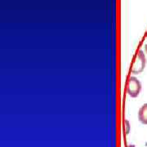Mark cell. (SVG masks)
Segmentation results:
<instances>
[{
  "label": "cell",
  "instance_id": "obj_1",
  "mask_svg": "<svg viewBox=\"0 0 147 147\" xmlns=\"http://www.w3.org/2000/svg\"><path fill=\"white\" fill-rule=\"evenodd\" d=\"M146 65V55L142 50L137 53L135 61L131 68V73L133 74H139L144 71Z\"/></svg>",
  "mask_w": 147,
  "mask_h": 147
},
{
  "label": "cell",
  "instance_id": "obj_3",
  "mask_svg": "<svg viewBox=\"0 0 147 147\" xmlns=\"http://www.w3.org/2000/svg\"><path fill=\"white\" fill-rule=\"evenodd\" d=\"M138 119L142 124L147 125V103L142 105L138 111Z\"/></svg>",
  "mask_w": 147,
  "mask_h": 147
},
{
  "label": "cell",
  "instance_id": "obj_2",
  "mask_svg": "<svg viewBox=\"0 0 147 147\" xmlns=\"http://www.w3.org/2000/svg\"><path fill=\"white\" fill-rule=\"evenodd\" d=\"M141 91H142L141 81L134 76L129 77V79L127 80V95L131 96V98H136L140 95Z\"/></svg>",
  "mask_w": 147,
  "mask_h": 147
},
{
  "label": "cell",
  "instance_id": "obj_5",
  "mask_svg": "<svg viewBox=\"0 0 147 147\" xmlns=\"http://www.w3.org/2000/svg\"><path fill=\"white\" fill-rule=\"evenodd\" d=\"M145 51H146V57H147V43L145 45Z\"/></svg>",
  "mask_w": 147,
  "mask_h": 147
},
{
  "label": "cell",
  "instance_id": "obj_6",
  "mask_svg": "<svg viewBox=\"0 0 147 147\" xmlns=\"http://www.w3.org/2000/svg\"><path fill=\"white\" fill-rule=\"evenodd\" d=\"M127 147H136V146H135V145H131V144H130V145L127 146Z\"/></svg>",
  "mask_w": 147,
  "mask_h": 147
},
{
  "label": "cell",
  "instance_id": "obj_4",
  "mask_svg": "<svg viewBox=\"0 0 147 147\" xmlns=\"http://www.w3.org/2000/svg\"><path fill=\"white\" fill-rule=\"evenodd\" d=\"M124 123H125V124H126V127H127V130H126V133L127 134H128L129 133V131H130V124H129V122L127 120L124 121Z\"/></svg>",
  "mask_w": 147,
  "mask_h": 147
}]
</instances>
